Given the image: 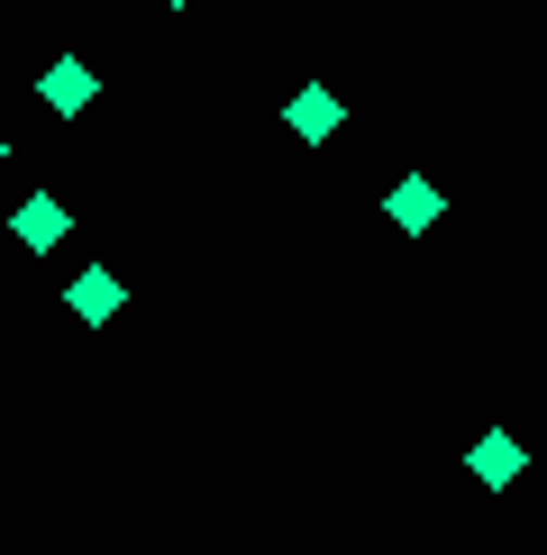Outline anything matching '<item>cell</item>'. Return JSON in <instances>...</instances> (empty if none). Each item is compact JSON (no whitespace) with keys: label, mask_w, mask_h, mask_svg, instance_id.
Instances as JSON below:
<instances>
[{"label":"cell","mask_w":547,"mask_h":555,"mask_svg":"<svg viewBox=\"0 0 547 555\" xmlns=\"http://www.w3.org/2000/svg\"><path fill=\"white\" fill-rule=\"evenodd\" d=\"M37 101L55 109V119H82V109L101 101V74H91L82 55H55V64H46V74H37Z\"/></svg>","instance_id":"cell-1"},{"label":"cell","mask_w":547,"mask_h":555,"mask_svg":"<svg viewBox=\"0 0 547 555\" xmlns=\"http://www.w3.org/2000/svg\"><path fill=\"white\" fill-rule=\"evenodd\" d=\"M283 128L302 137V146H329V137L347 128V101H338L329 82H302V91H292V101H283Z\"/></svg>","instance_id":"cell-2"},{"label":"cell","mask_w":547,"mask_h":555,"mask_svg":"<svg viewBox=\"0 0 547 555\" xmlns=\"http://www.w3.org/2000/svg\"><path fill=\"white\" fill-rule=\"evenodd\" d=\"M383 219H393L402 237H429V228L447 219V192H438V182H429V173H402L393 192H383Z\"/></svg>","instance_id":"cell-3"},{"label":"cell","mask_w":547,"mask_h":555,"mask_svg":"<svg viewBox=\"0 0 547 555\" xmlns=\"http://www.w3.org/2000/svg\"><path fill=\"white\" fill-rule=\"evenodd\" d=\"M10 237L28 246V256H55V246L74 237V210H64L55 192H28V201H18V210H10Z\"/></svg>","instance_id":"cell-4"},{"label":"cell","mask_w":547,"mask_h":555,"mask_svg":"<svg viewBox=\"0 0 547 555\" xmlns=\"http://www.w3.org/2000/svg\"><path fill=\"white\" fill-rule=\"evenodd\" d=\"M64 310H74L82 328H110V319L128 310V283H119V273H110V264H82L74 283H64Z\"/></svg>","instance_id":"cell-5"},{"label":"cell","mask_w":547,"mask_h":555,"mask_svg":"<svg viewBox=\"0 0 547 555\" xmlns=\"http://www.w3.org/2000/svg\"><path fill=\"white\" fill-rule=\"evenodd\" d=\"M466 474L484 482V492H511V482L530 474V447H520L511 428H484V437H474V447H466Z\"/></svg>","instance_id":"cell-6"},{"label":"cell","mask_w":547,"mask_h":555,"mask_svg":"<svg viewBox=\"0 0 547 555\" xmlns=\"http://www.w3.org/2000/svg\"><path fill=\"white\" fill-rule=\"evenodd\" d=\"M165 10H192V0H165Z\"/></svg>","instance_id":"cell-7"},{"label":"cell","mask_w":547,"mask_h":555,"mask_svg":"<svg viewBox=\"0 0 547 555\" xmlns=\"http://www.w3.org/2000/svg\"><path fill=\"white\" fill-rule=\"evenodd\" d=\"M0 165H10V146H0Z\"/></svg>","instance_id":"cell-8"}]
</instances>
